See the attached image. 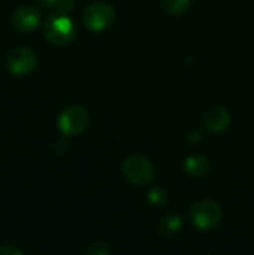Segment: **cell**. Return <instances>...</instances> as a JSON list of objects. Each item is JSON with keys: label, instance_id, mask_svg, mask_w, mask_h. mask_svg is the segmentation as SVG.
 <instances>
[{"label": "cell", "instance_id": "16", "mask_svg": "<svg viewBox=\"0 0 254 255\" xmlns=\"http://www.w3.org/2000/svg\"><path fill=\"white\" fill-rule=\"evenodd\" d=\"M39 1H40L42 4L48 6V7H49V6H55V4H57V0H39Z\"/></svg>", "mask_w": 254, "mask_h": 255}, {"label": "cell", "instance_id": "7", "mask_svg": "<svg viewBox=\"0 0 254 255\" xmlns=\"http://www.w3.org/2000/svg\"><path fill=\"white\" fill-rule=\"evenodd\" d=\"M39 21H40V15L37 9H34L33 6H21L12 15L13 28L22 33L34 30L39 25Z\"/></svg>", "mask_w": 254, "mask_h": 255}, {"label": "cell", "instance_id": "6", "mask_svg": "<svg viewBox=\"0 0 254 255\" xmlns=\"http://www.w3.org/2000/svg\"><path fill=\"white\" fill-rule=\"evenodd\" d=\"M114 22V9L106 3H93L84 12V24L91 31H103Z\"/></svg>", "mask_w": 254, "mask_h": 255}, {"label": "cell", "instance_id": "11", "mask_svg": "<svg viewBox=\"0 0 254 255\" xmlns=\"http://www.w3.org/2000/svg\"><path fill=\"white\" fill-rule=\"evenodd\" d=\"M189 4L190 0H163V6L166 12L172 15H181L183 12H186Z\"/></svg>", "mask_w": 254, "mask_h": 255}, {"label": "cell", "instance_id": "9", "mask_svg": "<svg viewBox=\"0 0 254 255\" xmlns=\"http://www.w3.org/2000/svg\"><path fill=\"white\" fill-rule=\"evenodd\" d=\"M184 170L190 175V176H204L208 173L210 170V163L205 157L202 155H192L186 160L184 163Z\"/></svg>", "mask_w": 254, "mask_h": 255}, {"label": "cell", "instance_id": "1", "mask_svg": "<svg viewBox=\"0 0 254 255\" xmlns=\"http://www.w3.org/2000/svg\"><path fill=\"white\" fill-rule=\"evenodd\" d=\"M43 34L51 43L63 46V45L70 43L75 39L76 30L70 18L60 13V15H52L45 21Z\"/></svg>", "mask_w": 254, "mask_h": 255}, {"label": "cell", "instance_id": "15", "mask_svg": "<svg viewBox=\"0 0 254 255\" xmlns=\"http://www.w3.org/2000/svg\"><path fill=\"white\" fill-rule=\"evenodd\" d=\"M73 0H57V7H58V10L61 12V13H66V12H69V10H72V7H73Z\"/></svg>", "mask_w": 254, "mask_h": 255}, {"label": "cell", "instance_id": "3", "mask_svg": "<svg viewBox=\"0 0 254 255\" xmlns=\"http://www.w3.org/2000/svg\"><path fill=\"white\" fill-rule=\"evenodd\" d=\"M222 208L213 200H201L193 205L190 211L192 223L201 230H211L222 221Z\"/></svg>", "mask_w": 254, "mask_h": 255}, {"label": "cell", "instance_id": "5", "mask_svg": "<svg viewBox=\"0 0 254 255\" xmlns=\"http://www.w3.org/2000/svg\"><path fill=\"white\" fill-rule=\"evenodd\" d=\"M6 64L7 69L18 76L31 73L37 66V57L36 54L25 46H16L10 49L6 55Z\"/></svg>", "mask_w": 254, "mask_h": 255}, {"label": "cell", "instance_id": "14", "mask_svg": "<svg viewBox=\"0 0 254 255\" xmlns=\"http://www.w3.org/2000/svg\"><path fill=\"white\" fill-rule=\"evenodd\" d=\"M22 254V251L19 248H16L13 244L9 245H1L0 247V255H19Z\"/></svg>", "mask_w": 254, "mask_h": 255}, {"label": "cell", "instance_id": "4", "mask_svg": "<svg viewBox=\"0 0 254 255\" xmlns=\"http://www.w3.org/2000/svg\"><path fill=\"white\" fill-rule=\"evenodd\" d=\"M90 123V117L85 108L79 105L69 106L63 111L58 118V128L66 136H76L81 134Z\"/></svg>", "mask_w": 254, "mask_h": 255}, {"label": "cell", "instance_id": "2", "mask_svg": "<svg viewBox=\"0 0 254 255\" xmlns=\"http://www.w3.org/2000/svg\"><path fill=\"white\" fill-rule=\"evenodd\" d=\"M123 173L129 182L135 185H145L154 179L156 169L147 157L130 155L123 163Z\"/></svg>", "mask_w": 254, "mask_h": 255}, {"label": "cell", "instance_id": "10", "mask_svg": "<svg viewBox=\"0 0 254 255\" xmlns=\"http://www.w3.org/2000/svg\"><path fill=\"white\" fill-rule=\"evenodd\" d=\"M181 227V220L175 215H166L165 218L160 220V223L157 224V229L162 235H175Z\"/></svg>", "mask_w": 254, "mask_h": 255}, {"label": "cell", "instance_id": "8", "mask_svg": "<svg viewBox=\"0 0 254 255\" xmlns=\"http://www.w3.org/2000/svg\"><path fill=\"white\" fill-rule=\"evenodd\" d=\"M229 123H231L229 111L222 106H213L204 115V124L211 133L223 131L225 128H228Z\"/></svg>", "mask_w": 254, "mask_h": 255}, {"label": "cell", "instance_id": "13", "mask_svg": "<svg viewBox=\"0 0 254 255\" xmlns=\"http://www.w3.org/2000/svg\"><path fill=\"white\" fill-rule=\"evenodd\" d=\"M85 253L90 255H108L111 253V248L106 242L103 241H97V242H91L87 248Z\"/></svg>", "mask_w": 254, "mask_h": 255}, {"label": "cell", "instance_id": "12", "mask_svg": "<svg viewBox=\"0 0 254 255\" xmlns=\"http://www.w3.org/2000/svg\"><path fill=\"white\" fill-rule=\"evenodd\" d=\"M148 203L153 205V206H163L166 205L168 202V194L162 190V188H153L150 193H148Z\"/></svg>", "mask_w": 254, "mask_h": 255}]
</instances>
